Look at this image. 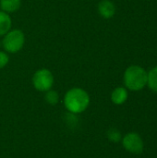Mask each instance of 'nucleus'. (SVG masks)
Returning <instances> with one entry per match:
<instances>
[{
	"mask_svg": "<svg viewBox=\"0 0 157 158\" xmlns=\"http://www.w3.org/2000/svg\"><path fill=\"white\" fill-rule=\"evenodd\" d=\"M90 105L89 94L81 88H72L64 96V106L69 113L80 114L85 111Z\"/></svg>",
	"mask_w": 157,
	"mask_h": 158,
	"instance_id": "obj_1",
	"label": "nucleus"
},
{
	"mask_svg": "<svg viewBox=\"0 0 157 158\" xmlns=\"http://www.w3.org/2000/svg\"><path fill=\"white\" fill-rule=\"evenodd\" d=\"M25 44V35L22 31L19 29L10 30L4 35L2 40V45L6 53L15 54L19 52Z\"/></svg>",
	"mask_w": 157,
	"mask_h": 158,
	"instance_id": "obj_3",
	"label": "nucleus"
},
{
	"mask_svg": "<svg viewBox=\"0 0 157 158\" xmlns=\"http://www.w3.org/2000/svg\"><path fill=\"white\" fill-rule=\"evenodd\" d=\"M129 97L128 89L126 87H117L111 94V100L115 105H123Z\"/></svg>",
	"mask_w": 157,
	"mask_h": 158,
	"instance_id": "obj_7",
	"label": "nucleus"
},
{
	"mask_svg": "<svg viewBox=\"0 0 157 158\" xmlns=\"http://www.w3.org/2000/svg\"><path fill=\"white\" fill-rule=\"evenodd\" d=\"M32 84L39 92H47L54 85V75L47 69H41L35 71L32 77Z\"/></svg>",
	"mask_w": 157,
	"mask_h": 158,
	"instance_id": "obj_4",
	"label": "nucleus"
},
{
	"mask_svg": "<svg viewBox=\"0 0 157 158\" xmlns=\"http://www.w3.org/2000/svg\"><path fill=\"white\" fill-rule=\"evenodd\" d=\"M122 145L129 153L140 155L143 152L144 143L140 134L136 132H129L122 137Z\"/></svg>",
	"mask_w": 157,
	"mask_h": 158,
	"instance_id": "obj_5",
	"label": "nucleus"
},
{
	"mask_svg": "<svg viewBox=\"0 0 157 158\" xmlns=\"http://www.w3.org/2000/svg\"><path fill=\"white\" fill-rule=\"evenodd\" d=\"M148 71L141 66L132 65L126 69L123 75L125 87L132 92L142 91L147 85Z\"/></svg>",
	"mask_w": 157,
	"mask_h": 158,
	"instance_id": "obj_2",
	"label": "nucleus"
},
{
	"mask_svg": "<svg viewBox=\"0 0 157 158\" xmlns=\"http://www.w3.org/2000/svg\"><path fill=\"white\" fill-rule=\"evenodd\" d=\"M45 101L51 105V106H55L58 103L59 101V94L55 90H49L47 92H45V96H44Z\"/></svg>",
	"mask_w": 157,
	"mask_h": 158,
	"instance_id": "obj_11",
	"label": "nucleus"
},
{
	"mask_svg": "<svg viewBox=\"0 0 157 158\" xmlns=\"http://www.w3.org/2000/svg\"><path fill=\"white\" fill-rule=\"evenodd\" d=\"M20 0H0L1 10L6 13H13L20 8Z\"/></svg>",
	"mask_w": 157,
	"mask_h": 158,
	"instance_id": "obj_8",
	"label": "nucleus"
},
{
	"mask_svg": "<svg viewBox=\"0 0 157 158\" xmlns=\"http://www.w3.org/2000/svg\"><path fill=\"white\" fill-rule=\"evenodd\" d=\"M107 138L112 143H118L122 140V135L119 131L117 129H110L107 131Z\"/></svg>",
	"mask_w": 157,
	"mask_h": 158,
	"instance_id": "obj_12",
	"label": "nucleus"
},
{
	"mask_svg": "<svg viewBox=\"0 0 157 158\" xmlns=\"http://www.w3.org/2000/svg\"><path fill=\"white\" fill-rule=\"evenodd\" d=\"M9 62V56L6 52L0 51V69L5 68Z\"/></svg>",
	"mask_w": 157,
	"mask_h": 158,
	"instance_id": "obj_13",
	"label": "nucleus"
},
{
	"mask_svg": "<svg viewBox=\"0 0 157 158\" xmlns=\"http://www.w3.org/2000/svg\"><path fill=\"white\" fill-rule=\"evenodd\" d=\"M98 12L104 19H111L116 14V6L110 0H102L98 4Z\"/></svg>",
	"mask_w": 157,
	"mask_h": 158,
	"instance_id": "obj_6",
	"label": "nucleus"
},
{
	"mask_svg": "<svg viewBox=\"0 0 157 158\" xmlns=\"http://www.w3.org/2000/svg\"><path fill=\"white\" fill-rule=\"evenodd\" d=\"M147 86L154 92L157 94V66L151 69L148 71L147 76Z\"/></svg>",
	"mask_w": 157,
	"mask_h": 158,
	"instance_id": "obj_10",
	"label": "nucleus"
},
{
	"mask_svg": "<svg viewBox=\"0 0 157 158\" xmlns=\"http://www.w3.org/2000/svg\"><path fill=\"white\" fill-rule=\"evenodd\" d=\"M12 26V20L8 13H6L4 11H0V36H4L10 30Z\"/></svg>",
	"mask_w": 157,
	"mask_h": 158,
	"instance_id": "obj_9",
	"label": "nucleus"
}]
</instances>
